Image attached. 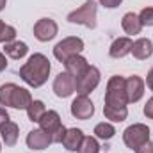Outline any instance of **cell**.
<instances>
[{
    "label": "cell",
    "mask_w": 153,
    "mask_h": 153,
    "mask_svg": "<svg viewBox=\"0 0 153 153\" xmlns=\"http://www.w3.org/2000/svg\"><path fill=\"white\" fill-rule=\"evenodd\" d=\"M50 70H52V66H50V61L46 55L32 53L29 57V61L20 68V76L30 87H41L48 80Z\"/></svg>",
    "instance_id": "cell-1"
},
{
    "label": "cell",
    "mask_w": 153,
    "mask_h": 153,
    "mask_svg": "<svg viewBox=\"0 0 153 153\" xmlns=\"http://www.w3.org/2000/svg\"><path fill=\"white\" fill-rule=\"evenodd\" d=\"M32 103V96L25 87H20L13 82L0 85V105L13 109H25Z\"/></svg>",
    "instance_id": "cell-2"
},
{
    "label": "cell",
    "mask_w": 153,
    "mask_h": 153,
    "mask_svg": "<svg viewBox=\"0 0 153 153\" xmlns=\"http://www.w3.org/2000/svg\"><path fill=\"white\" fill-rule=\"evenodd\" d=\"M128 98H126V78L121 75H114L109 78L107 89H105V105H114V107H126Z\"/></svg>",
    "instance_id": "cell-3"
},
{
    "label": "cell",
    "mask_w": 153,
    "mask_h": 153,
    "mask_svg": "<svg viewBox=\"0 0 153 153\" xmlns=\"http://www.w3.org/2000/svg\"><path fill=\"white\" fill-rule=\"evenodd\" d=\"M96 11H98L96 2L87 0V2H84L78 9L71 11L66 20H68L70 23L84 25V27H87V29H94V27H96Z\"/></svg>",
    "instance_id": "cell-4"
},
{
    "label": "cell",
    "mask_w": 153,
    "mask_h": 153,
    "mask_svg": "<svg viewBox=\"0 0 153 153\" xmlns=\"http://www.w3.org/2000/svg\"><path fill=\"white\" fill-rule=\"evenodd\" d=\"M39 128L45 130L50 137H52V143H61L64 134H66V126L62 125L61 121V116L57 111H46L43 117L39 119Z\"/></svg>",
    "instance_id": "cell-5"
},
{
    "label": "cell",
    "mask_w": 153,
    "mask_h": 153,
    "mask_svg": "<svg viewBox=\"0 0 153 153\" xmlns=\"http://www.w3.org/2000/svg\"><path fill=\"white\" fill-rule=\"evenodd\" d=\"M82 50H84V41L76 36H70V38H64L62 41H59L53 46V57L59 62H66L71 55L80 53Z\"/></svg>",
    "instance_id": "cell-6"
},
{
    "label": "cell",
    "mask_w": 153,
    "mask_h": 153,
    "mask_svg": "<svg viewBox=\"0 0 153 153\" xmlns=\"http://www.w3.org/2000/svg\"><path fill=\"white\" fill-rule=\"evenodd\" d=\"M123 141L130 150H137L139 146H143L144 143L150 141V128L143 123H135L130 125L125 132H123Z\"/></svg>",
    "instance_id": "cell-7"
},
{
    "label": "cell",
    "mask_w": 153,
    "mask_h": 153,
    "mask_svg": "<svg viewBox=\"0 0 153 153\" xmlns=\"http://www.w3.org/2000/svg\"><path fill=\"white\" fill-rule=\"evenodd\" d=\"M100 70L96 68V66H89L82 75L76 78V93L78 94H89L91 91H94L96 87H98V84H100Z\"/></svg>",
    "instance_id": "cell-8"
},
{
    "label": "cell",
    "mask_w": 153,
    "mask_h": 153,
    "mask_svg": "<svg viewBox=\"0 0 153 153\" xmlns=\"http://www.w3.org/2000/svg\"><path fill=\"white\" fill-rule=\"evenodd\" d=\"M76 91L75 76H71L68 71H62L53 80V93L57 98H68Z\"/></svg>",
    "instance_id": "cell-9"
},
{
    "label": "cell",
    "mask_w": 153,
    "mask_h": 153,
    "mask_svg": "<svg viewBox=\"0 0 153 153\" xmlns=\"http://www.w3.org/2000/svg\"><path fill=\"white\" fill-rule=\"evenodd\" d=\"M57 32H59V27L52 18H41L34 23V36L41 43L52 41L57 36Z\"/></svg>",
    "instance_id": "cell-10"
},
{
    "label": "cell",
    "mask_w": 153,
    "mask_h": 153,
    "mask_svg": "<svg viewBox=\"0 0 153 153\" xmlns=\"http://www.w3.org/2000/svg\"><path fill=\"white\" fill-rule=\"evenodd\" d=\"M94 114V103L91 102V98H87V94H78L75 100L71 102V116L76 119H89Z\"/></svg>",
    "instance_id": "cell-11"
},
{
    "label": "cell",
    "mask_w": 153,
    "mask_h": 153,
    "mask_svg": "<svg viewBox=\"0 0 153 153\" xmlns=\"http://www.w3.org/2000/svg\"><path fill=\"white\" fill-rule=\"evenodd\" d=\"M27 146L30 148V150H46L50 144H52V137L45 132V130H41V128H36V130H30L29 134H27Z\"/></svg>",
    "instance_id": "cell-12"
},
{
    "label": "cell",
    "mask_w": 153,
    "mask_h": 153,
    "mask_svg": "<svg viewBox=\"0 0 153 153\" xmlns=\"http://www.w3.org/2000/svg\"><path fill=\"white\" fill-rule=\"evenodd\" d=\"M144 94V80L137 75H132L126 78V98L128 103H135Z\"/></svg>",
    "instance_id": "cell-13"
},
{
    "label": "cell",
    "mask_w": 153,
    "mask_h": 153,
    "mask_svg": "<svg viewBox=\"0 0 153 153\" xmlns=\"http://www.w3.org/2000/svg\"><path fill=\"white\" fill-rule=\"evenodd\" d=\"M84 132L80 130V128H68L66 130V134H64V137H62V146L68 150V152H78L80 150V144H82V141H84Z\"/></svg>",
    "instance_id": "cell-14"
},
{
    "label": "cell",
    "mask_w": 153,
    "mask_h": 153,
    "mask_svg": "<svg viewBox=\"0 0 153 153\" xmlns=\"http://www.w3.org/2000/svg\"><path fill=\"white\" fill-rule=\"evenodd\" d=\"M132 46H134V41L130 38H117L112 41V45L109 48V55L112 59H123L125 55H128L132 52Z\"/></svg>",
    "instance_id": "cell-15"
},
{
    "label": "cell",
    "mask_w": 153,
    "mask_h": 153,
    "mask_svg": "<svg viewBox=\"0 0 153 153\" xmlns=\"http://www.w3.org/2000/svg\"><path fill=\"white\" fill-rule=\"evenodd\" d=\"M64 68H66V71L71 76H75V80H76L78 76L89 68V62H87L85 57H82L80 53H76V55H71V57L64 62Z\"/></svg>",
    "instance_id": "cell-16"
},
{
    "label": "cell",
    "mask_w": 153,
    "mask_h": 153,
    "mask_svg": "<svg viewBox=\"0 0 153 153\" xmlns=\"http://www.w3.org/2000/svg\"><path fill=\"white\" fill-rule=\"evenodd\" d=\"M0 135H2V141L5 146L13 148L16 143H18V135H20V128L14 121H5L2 126H0Z\"/></svg>",
    "instance_id": "cell-17"
},
{
    "label": "cell",
    "mask_w": 153,
    "mask_h": 153,
    "mask_svg": "<svg viewBox=\"0 0 153 153\" xmlns=\"http://www.w3.org/2000/svg\"><path fill=\"white\" fill-rule=\"evenodd\" d=\"M137 61H144V59H150L153 53V43L152 39L148 38H141L137 41H134V46H132V52H130Z\"/></svg>",
    "instance_id": "cell-18"
},
{
    "label": "cell",
    "mask_w": 153,
    "mask_h": 153,
    "mask_svg": "<svg viewBox=\"0 0 153 153\" xmlns=\"http://www.w3.org/2000/svg\"><path fill=\"white\" fill-rule=\"evenodd\" d=\"M27 52H29V46L23 41H11V43H5V46H4V53L14 61L23 59L27 55Z\"/></svg>",
    "instance_id": "cell-19"
},
{
    "label": "cell",
    "mask_w": 153,
    "mask_h": 153,
    "mask_svg": "<svg viewBox=\"0 0 153 153\" xmlns=\"http://www.w3.org/2000/svg\"><path fill=\"white\" fill-rule=\"evenodd\" d=\"M121 27H123V30H125L126 34H130V36L139 34L141 29H143V23H141V20H139V14H135V13H126V14L123 16V20H121Z\"/></svg>",
    "instance_id": "cell-20"
},
{
    "label": "cell",
    "mask_w": 153,
    "mask_h": 153,
    "mask_svg": "<svg viewBox=\"0 0 153 153\" xmlns=\"http://www.w3.org/2000/svg\"><path fill=\"white\" fill-rule=\"evenodd\" d=\"M103 114L112 123H121V121L126 119L128 109L126 107H114V105H103Z\"/></svg>",
    "instance_id": "cell-21"
},
{
    "label": "cell",
    "mask_w": 153,
    "mask_h": 153,
    "mask_svg": "<svg viewBox=\"0 0 153 153\" xmlns=\"http://www.w3.org/2000/svg\"><path fill=\"white\" fill-rule=\"evenodd\" d=\"M45 112H46V109H45V103L41 100H32V103L27 107V116L32 123H39V119L43 117Z\"/></svg>",
    "instance_id": "cell-22"
},
{
    "label": "cell",
    "mask_w": 153,
    "mask_h": 153,
    "mask_svg": "<svg viewBox=\"0 0 153 153\" xmlns=\"http://www.w3.org/2000/svg\"><path fill=\"white\" fill-rule=\"evenodd\" d=\"M94 135L98 137V139H103V141H109V139H112L116 135V128L111 125V123H98L96 126H94Z\"/></svg>",
    "instance_id": "cell-23"
},
{
    "label": "cell",
    "mask_w": 153,
    "mask_h": 153,
    "mask_svg": "<svg viewBox=\"0 0 153 153\" xmlns=\"http://www.w3.org/2000/svg\"><path fill=\"white\" fill-rule=\"evenodd\" d=\"M14 38H16V29L0 20V43H4V45L11 43V41H14Z\"/></svg>",
    "instance_id": "cell-24"
},
{
    "label": "cell",
    "mask_w": 153,
    "mask_h": 153,
    "mask_svg": "<svg viewBox=\"0 0 153 153\" xmlns=\"http://www.w3.org/2000/svg\"><path fill=\"white\" fill-rule=\"evenodd\" d=\"M98 152H100V144H98V141H96L94 137H91V135H89V137H84L78 153H98Z\"/></svg>",
    "instance_id": "cell-25"
},
{
    "label": "cell",
    "mask_w": 153,
    "mask_h": 153,
    "mask_svg": "<svg viewBox=\"0 0 153 153\" xmlns=\"http://www.w3.org/2000/svg\"><path fill=\"white\" fill-rule=\"evenodd\" d=\"M139 20L143 27H153V7H144L139 13Z\"/></svg>",
    "instance_id": "cell-26"
},
{
    "label": "cell",
    "mask_w": 153,
    "mask_h": 153,
    "mask_svg": "<svg viewBox=\"0 0 153 153\" xmlns=\"http://www.w3.org/2000/svg\"><path fill=\"white\" fill-rule=\"evenodd\" d=\"M143 112H144V116H146L148 119H153V96L148 100V102H146V105H144Z\"/></svg>",
    "instance_id": "cell-27"
},
{
    "label": "cell",
    "mask_w": 153,
    "mask_h": 153,
    "mask_svg": "<svg viewBox=\"0 0 153 153\" xmlns=\"http://www.w3.org/2000/svg\"><path fill=\"white\" fill-rule=\"evenodd\" d=\"M121 2H123V0H100V4H102L103 7H107V9H116V7H119Z\"/></svg>",
    "instance_id": "cell-28"
},
{
    "label": "cell",
    "mask_w": 153,
    "mask_h": 153,
    "mask_svg": "<svg viewBox=\"0 0 153 153\" xmlns=\"http://www.w3.org/2000/svg\"><path fill=\"white\" fill-rule=\"evenodd\" d=\"M135 153H153V143L152 141H148V143H144L143 146H139Z\"/></svg>",
    "instance_id": "cell-29"
},
{
    "label": "cell",
    "mask_w": 153,
    "mask_h": 153,
    "mask_svg": "<svg viewBox=\"0 0 153 153\" xmlns=\"http://www.w3.org/2000/svg\"><path fill=\"white\" fill-rule=\"evenodd\" d=\"M5 121H9V114H7V111H5L4 107H0V126H2Z\"/></svg>",
    "instance_id": "cell-30"
},
{
    "label": "cell",
    "mask_w": 153,
    "mask_h": 153,
    "mask_svg": "<svg viewBox=\"0 0 153 153\" xmlns=\"http://www.w3.org/2000/svg\"><path fill=\"white\" fill-rule=\"evenodd\" d=\"M146 84H148L150 91H153V68L148 71V75H146Z\"/></svg>",
    "instance_id": "cell-31"
},
{
    "label": "cell",
    "mask_w": 153,
    "mask_h": 153,
    "mask_svg": "<svg viewBox=\"0 0 153 153\" xmlns=\"http://www.w3.org/2000/svg\"><path fill=\"white\" fill-rule=\"evenodd\" d=\"M7 68V59H5V53L0 52V71H4Z\"/></svg>",
    "instance_id": "cell-32"
},
{
    "label": "cell",
    "mask_w": 153,
    "mask_h": 153,
    "mask_svg": "<svg viewBox=\"0 0 153 153\" xmlns=\"http://www.w3.org/2000/svg\"><path fill=\"white\" fill-rule=\"evenodd\" d=\"M5 4H7V0H0V11L5 7Z\"/></svg>",
    "instance_id": "cell-33"
},
{
    "label": "cell",
    "mask_w": 153,
    "mask_h": 153,
    "mask_svg": "<svg viewBox=\"0 0 153 153\" xmlns=\"http://www.w3.org/2000/svg\"><path fill=\"white\" fill-rule=\"evenodd\" d=\"M0 150H2V146H0Z\"/></svg>",
    "instance_id": "cell-34"
}]
</instances>
